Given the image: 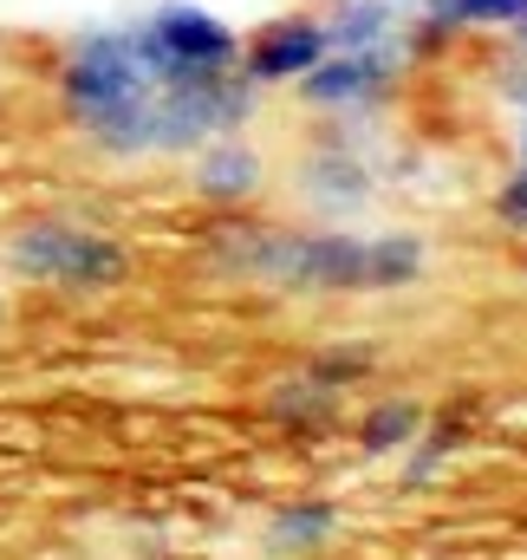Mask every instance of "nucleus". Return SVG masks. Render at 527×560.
<instances>
[{"mask_svg":"<svg viewBox=\"0 0 527 560\" xmlns=\"http://www.w3.org/2000/svg\"><path fill=\"white\" fill-rule=\"evenodd\" d=\"M417 423H423V411H417L410 398H397V405H378V411L365 418L359 443H365L372 456H385V450H397V443H410V436H417Z\"/></svg>","mask_w":527,"mask_h":560,"instance_id":"nucleus-10","label":"nucleus"},{"mask_svg":"<svg viewBox=\"0 0 527 560\" xmlns=\"http://www.w3.org/2000/svg\"><path fill=\"white\" fill-rule=\"evenodd\" d=\"M403 72H410V52H403V46H391V52H326V59L293 85V98H300L306 112H319V118L352 125V118H372V112L391 105V92L403 85Z\"/></svg>","mask_w":527,"mask_h":560,"instance_id":"nucleus-5","label":"nucleus"},{"mask_svg":"<svg viewBox=\"0 0 527 560\" xmlns=\"http://www.w3.org/2000/svg\"><path fill=\"white\" fill-rule=\"evenodd\" d=\"M300 183H306V202H313V209H326V215H359V209L372 202V189H378L372 163L346 143V131H339L332 143H319V150L306 156Z\"/></svg>","mask_w":527,"mask_h":560,"instance_id":"nucleus-8","label":"nucleus"},{"mask_svg":"<svg viewBox=\"0 0 527 560\" xmlns=\"http://www.w3.org/2000/svg\"><path fill=\"white\" fill-rule=\"evenodd\" d=\"M403 20H410V0H332L319 13L326 52H391L403 46Z\"/></svg>","mask_w":527,"mask_h":560,"instance_id":"nucleus-9","label":"nucleus"},{"mask_svg":"<svg viewBox=\"0 0 527 560\" xmlns=\"http://www.w3.org/2000/svg\"><path fill=\"white\" fill-rule=\"evenodd\" d=\"M508 39H515V52H522V59H527V26H515V33H508Z\"/></svg>","mask_w":527,"mask_h":560,"instance_id":"nucleus-13","label":"nucleus"},{"mask_svg":"<svg viewBox=\"0 0 527 560\" xmlns=\"http://www.w3.org/2000/svg\"><path fill=\"white\" fill-rule=\"evenodd\" d=\"M131 26L156 66V79H215V72L242 66V33L196 0H156Z\"/></svg>","mask_w":527,"mask_h":560,"instance_id":"nucleus-4","label":"nucleus"},{"mask_svg":"<svg viewBox=\"0 0 527 560\" xmlns=\"http://www.w3.org/2000/svg\"><path fill=\"white\" fill-rule=\"evenodd\" d=\"M332 528V509H300V515H280V535L286 541H319Z\"/></svg>","mask_w":527,"mask_h":560,"instance_id":"nucleus-12","label":"nucleus"},{"mask_svg":"<svg viewBox=\"0 0 527 560\" xmlns=\"http://www.w3.org/2000/svg\"><path fill=\"white\" fill-rule=\"evenodd\" d=\"M189 183H196L202 202L242 209V202H255V196L267 189V156L248 138H215V143H202V150L189 156Z\"/></svg>","mask_w":527,"mask_h":560,"instance_id":"nucleus-7","label":"nucleus"},{"mask_svg":"<svg viewBox=\"0 0 527 560\" xmlns=\"http://www.w3.org/2000/svg\"><path fill=\"white\" fill-rule=\"evenodd\" d=\"M7 268L39 287H66V293H105L125 287L131 275V248L105 229H85L72 215H33L7 235Z\"/></svg>","mask_w":527,"mask_h":560,"instance_id":"nucleus-3","label":"nucleus"},{"mask_svg":"<svg viewBox=\"0 0 527 560\" xmlns=\"http://www.w3.org/2000/svg\"><path fill=\"white\" fill-rule=\"evenodd\" d=\"M495 215H502L515 235H527V163L515 170V176H502V189H495Z\"/></svg>","mask_w":527,"mask_h":560,"instance_id":"nucleus-11","label":"nucleus"},{"mask_svg":"<svg viewBox=\"0 0 527 560\" xmlns=\"http://www.w3.org/2000/svg\"><path fill=\"white\" fill-rule=\"evenodd\" d=\"M326 59V26L319 13H280L255 33H242V79L255 92H280V85H300L313 66Z\"/></svg>","mask_w":527,"mask_h":560,"instance_id":"nucleus-6","label":"nucleus"},{"mask_svg":"<svg viewBox=\"0 0 527 560\" xmlns=\"http://www.w3.org/2000/svg\"><path fill=\"white\" fill-rule=\"evenodd\" d=\"M52 92H59L66 125L98 156H112V163L156 156V92H163V79H156L131 20L79 26L59 46Z\"/></svg>","mask_w":527,"mask_h":560,"instance_id":"nucleus-2","label":"nucleus"},{"mask_svg":"<svg viewBox=\"0 0 527 560\" xmlns=\"http://www.w3.org/2000/svg\"><path fill=\"white\" fill-rule=\"evenodd\" d=\"M229 275L293 287V293H391L423 280L430 255L417 235H346V229H261L229 222L215 235Z\"/></svg>","mask_w":527,"mask_h":560,"instance_id":"nucleus-1","label":"nucleus"}]
</instances>
